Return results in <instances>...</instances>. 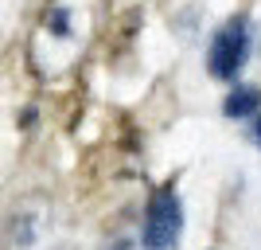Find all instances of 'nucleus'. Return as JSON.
Instances as JSON below:
<instances>
[{
	"label": "nucleus",
	"instance_id": "nucleus-1",
	"mask_svg": "<svg viewBox=\"0 0 261 250\" xmlns=\"http://www.w3.org/2000/svg\"><path fill=\"white\" fill-rule=\"evenodd\" d=\"M90 20L74 0H51L43 12V20L32 35V63L39 75L55 78L78 59V51L86 47Z\"/></svg>",
	"mask_w": 261,
	"mask_h": 250
},
{
	"label": "nucleus",
	"instance_id": "nucleus-2",
	"mask_svg": "<svg viewBox=\"0 0 261 250\" xmlns=\"http://www.w3.org/2000/svg\"><path fill=\"white\" fill-rule=\"evenodd\" d=\"M4 250H78L70 219L51 196H23L8 211Z\"/></svg>",
	"mask_w": 261,
	"mask_h": 250
},
{
	"label": "nucleus",
	"instance_id": "nucleus-3",
	"mask_svg": "<svg viewBox=\"0 0 261 250\" xmlns=\"http://www.w3.org/2000/svg\"><path fill=\"white\" fill-rule=\"evenodd\" d=\"M250 24H246V16H234V20H226L222 28L215 32V39H211V51H207V71L215 78H222V82H234V78L242 75V66H246V59H250Z\"/></svg>",
	"mask_w": 261,
	"mask_h": 250
},
{
	"label": "nucleus",
	"instance_id": "nucleus-4",
	"mask_svg": "<svg viewBox=\"0 0 261 250\" xmlns=\"http://www.w3.org/2000/svg\"><path fill=\"white\" fill-rule=\"evenodd\" d=\"M179 235H184V203L175 196V188H160L144 211L141 242L148 250H175Z\"/></svg>",
	"mask_w": 261,
	"mask_h": 250
},
{
	"label": "nucleus",
	"instance_id": "nucleus-5",
	"mask_svg": "<svg viewBox=\"0 0 261 250\" xmlns=\"http://www.w3.org/2000/svg\"><path fill=\"white\" fill-rule=\"evenodd\" d=\"M257 109H261V90H253V86H234L226 94V102H222V113L230 121L257 118Z\"/></svg>",
	"mask_w": 261,
	"mask_h": 250
},
{
	"label": "nucleus",
	"instance_id": "nucleus-6",
	"mask_svg": "<svg viewBox=\"0 0 261 250\" xmlns=\"http://www.w3.org/2000/svg\"><path fill=\"white\" fill-rule=\"evenodd\" d=\"M23 8H28V0H0V51L16 35V24L23 20Z\"/></svg>",
	"mask_w": 261,
	"mask_h": 250
},
{
	"label": "nucleus",
	"instance_id": "nucleus-7",
	"mask_svg": "<svg viewBox=\"0 0 261 250\" xmlns=\"http://www.w3.org/2000/svg\"><path fill=\"white\" fill-rule=\"evenodd\" d=\"M106 250H148V246L137 239H113V242H106Z\"/></svg>",
	"mask_w": 261,
	"mask_h": 250
},
{
	"label": "nucleus",
	"instance_id": "nucleus-8",
	"mask_svg": "<svg viewBox=\"0 0 261 250\" xmlns=\"http://www.w3.org/2000/svg\"><path fill=\"white\" fill-rule=\"evenodd\" d=\"M253 141H257V145H261V118H257V121H253Z\"/></svg>",
	"mask_w": 261,
	"mask_h": 250
}]
</instances>
